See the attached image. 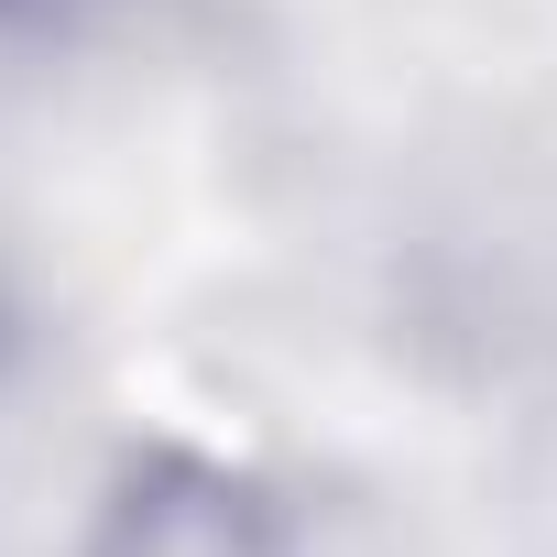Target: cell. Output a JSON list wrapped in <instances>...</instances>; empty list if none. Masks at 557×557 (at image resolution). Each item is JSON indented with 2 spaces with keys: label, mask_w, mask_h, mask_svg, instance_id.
<instances>
[{
  "label": "cell",
  "mask_w": 557,
  "mask_h": 557,
  "mask_svg": "<svg viewBox=\"0 0 557 557\" xmlns=\"http://www.w3.org/2000/svg\"><path fill=\"white\" fill-rule=\"evenodd\" d=\"M0 12H55V0H0Z\"/></svg>",
  "instance_id": "cell-2"
},
{
  "label": "cell",
  "mask_w": 557,
  "mask_h": 557,
  "mask_svg": "<svg viewBox=\"0 0 557 557\" xmlns=\"http://www.w3.org/2000/svg\"><path fill=\"white\" fill-rule=\"evenodd\" d=\"M77 557H307V535H296V503L251 459L153 437V448H121V470L99 481Z\"/></svg>",
  "instance_id": "cell-1"
}]
</instances>
